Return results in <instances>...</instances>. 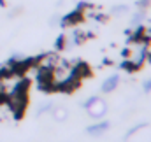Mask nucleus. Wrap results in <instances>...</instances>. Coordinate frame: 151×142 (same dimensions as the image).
I'll return each mask as SVG.
<instances>
[{"mask_svg":"<svg viewBox=\"0 0 151 142\" xmlns=\"http://www.w3.org/2000/svg\"><path fill=\"white\" fill-rule=\"evenodd\" d=\"M86 109H90V114L93 116V118H99V116H104L106 114V104L100 100V98H97V97H93L91 100H88L86 104H84Z\"/></svg>","mask_w":151,"mask_h":142,"instance_id":"nucleus-1","label":"nucleus"},{"mask_svg":"<svg viewBox=\"0 0 151 142\" xmlns=\"http://www.w3.org/2000/svg\"><path fill=\"white\" fill-rule=\"evenodd\" d=\"M118 82H119V77L114 74V75H109L106 81H104V84H102V91L104 93H111L114 91L116 88H118Z\"/></svg>","mask_w":151,"mask_h":142,"instance_id":"nucleus-2","label":"nucleus"},{"mask_svg":"<svg viewBox=\"0 0 151 142\" xmlns=\"http://www.w3.org/2000/svg\"><path fill=\"white\" fill-rule=\"evenodd\" d=\"M107 128H109V123H107V121H102V123H97V125H93V126H88L86 132H88L90 135H100V133L106 132Z\"/></svg>","mask_w":151,"mask_h":142,"instance_id":"nucleus-3","label":"nucleus"},{"mask_svg":"<svg viewBox=\"0 0 151 142\" xmlns=\"http://www.w3.org/2000/svg\"><path fill=\"white\" fill-rule=\"evenodd\" d=\"M144 91H146V93H150L151 91V79H148V81L144 82Z\"/></svg>","mask_w":151,"mask_h":142,"instance_id":"nucleus-4","label":"nucleus"},{"mask_svg":"<svg viewBox=\"0 0 151 142\" xmlns=\"http://www.w3.org/2000/svg\"><path fill=\"white\" fill-rule=\"evenodd\" d=\"M63 40H65V39H63V35L58 37V40H56V47H58V49H60V47L63 46Z\"/></svg>","mask_w":151,"mask_h":142,"instance_id":"nucleus-5","label":"nucleus"}]
</instances>
